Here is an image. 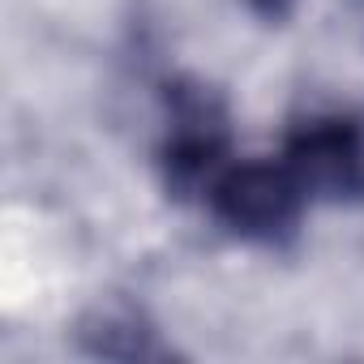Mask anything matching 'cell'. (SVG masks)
I'll use <instances>...</instances> for the list:
<instances>
[{
    "label": "cell",
    "mask_w": 364,
    "mask_h": 364,
    "mask_svg": "<svg viewBox=\"0 0 364 364\" xmlns=\"http://www.w3.org/2000/svg\"><path fill=\"white\" fill-rule=\"evenodd\" d=\"M228 167V107L215 86L198 77H180L167 86V137L159 150L163 189L185 202L210 193L219 171Z\"/></svg>",
    "instance_id": "obj_1"
},
{
    "label": "cell",
    "mask_w": 364,
    "mask_h": 364,
    "mask_svg": "<svg viewBox=\"0 0 364 364\" xmlns=\"http://www.w3.org/2000/svg\"><path fill=\"white\" fill-rule=\"evenodd\" d=\"M206 202L210 215L232 236L249 245H283L287 236H296L309 193L287 171V163L249 159V163H228L219 171Z\"/></svg>",
    "instance_id": "obj_2"
},
{
    "label": "cell",
    "mask_w": 364,
    "mask_h": 364,
    "mask_svg": "<svg viewBox=\"0 0 364 364\" xmlns=\"http://www.w3.org/2000/svg\"><path fill=\"white\" fill-rule=\"evenodd\" d=\"M287 171L309 198H364V129L347 116H313L287 133Z\"/></svg>",
    "instance_id": "obj_3"
},
{
    "label": "cell",
    "mask_w": 364,
    "mask_h": 364,
    "mask_svg": "<svg viewBox=\"0 0 364 364\" xmlns=\"http://www.w3.org/2000/svg\"><path fill=\"white\" fill-rule=\"evenodd\" d=\"M77 343L86 355H103V360H163L167 355L150 317L124 300L95 304L77 326Z\"/></svg>",
    "instance_id": "obj_4"
},
{
    "label": "cell",
    "mask_w": 364,
    "mask_h": 364,
    "mask_svg": "<svg viewBox=\"0 0 364 364\" xmlns=\"http://www.w3.org/2000/svg\"><path fill=\"white\" fill-rule=\"evenodd\" d=\"M245 9L262 22H287L291 9H296V0H245Z\"/></svg>",
    "instance_id": "obj_5"
}]
</instances>
